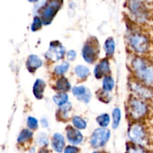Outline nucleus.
Here are the masks:
<instances>
[{"instance_id": "f257e3e1", "label": "nucleus", "mask_w": 153, "mask_h": 153, "mask_svg": "<svg viewBox=\"0 0 153 153\" xmlns=\"http://www.w3.org/2000/svg\"><path fill=\"white\" fill-rule=\"evenodd\" d=\"M131 67L139 82L147 86H153V63L141 56L132 58Z\"/></svg>"}, {"instance_id": "f03ea898", "label": "nucleus", "mask_w": 153, "mask_h": 153, "mask_svg": "<svg viewBox=\"0 0 153 153\" xmlns=\"http://www.w3.org/2000/svg\"><path fill=\"white\" fill-rule=\"evenodd\" d=\"M127 111L131 119L139 121L147 116L149 112V107L144 100L132 97L128 101Z\"/></svg>"}, {"instance_id": "7ed1b4c3", "label": "nucleus", "mask_w": 153, "mask_h": 153, "mask_svg": "<svg viewBox=\"0 0 153 153\" xmlns=\"http://www.w3.org/2000/svg\"><path fill=\"white\" fill-rule=\"evenodd\" d=\"M128 136L131 143L137 146H147L149 143V137L148 131L140 123L135 122L129 126L128 131Z\"/></svg>"}, {"instance_id": "20e7f679", "label": "nucleus", "mask_w": 153, "mask_h": 153, "mask_svg": "<svg viewBox=\"0 0 153 153\" xmlns=\"http://www.w3.org/2000/svg\"><path fill=\"white\" fill-rule=\"evenodd\" d=\"M128 43L131 49L138 54H145L151 48V42L147 36L139 31H133L128 36Z\"/></svg>"}, {"instance_id": "39448f33", "label": "nucleus", "mask_w": 153, "mask_h": 153, "mask_svg": "<svg viewBox=\"0 0 153 153\" xmlns=\"http://www.w3.org/2000/svg\"><path fill=\"white\" fill-rule=\"evenodd\" d=\"M62 1H45L44 4L40 7V19L43 25H49L57 12L61 8Z\"/></svg>"}, {"instance_id": "423d86ee", "label": "nucleus", "mask_w": 153, "mask_h": 153, "mask_svg": "<svg viewBox=\"0 0 153 153\" xmlns=\"http://www.w3.org/2000/svg\"><path fill=\"white\" fill-rule=\"evenodd\" d=\"M100 53V43L95 37H91L82 48V56L85 61L93 64L97 60Z\"/></svg>"}, {"instance_id": "0eeeda50", "label": "nucleus", "mask_w": 153, "mask_h": 153, "mask_svg": "<svg viewBox=\"0 0 153 153\" xmlns=\"http://www.w3.org/2000/svg\"><path fill=\"white\" fill-rule=\"evenodd\" d=\"M128 8L134 17L138 22H144L150 17V10L146 2L140 1H131L128 2Z\"/></svg>"}, {"instance_id": "6e6552de", "label": "nucleus", "mask_w": 153, "mask_h": 153, "mask_svg": "<svg viewBox=\"0 0 153 153\" xmlns=\"http://www.w3.org/2000/svg\"><path fill=\"white\" fill-rule=\"evenodd\" d=\"M130 89L134 94V97L142 100L153 99V88L147 86L138 81H131L129 82Z\"/></svg>"}, {"instance_id": "1a4fd4ad", "label": "nucleus", "mask_w": 153, "mask_h": 153, "mask_svg": "<svg viewBox=\"0 0 153 153\" xmlns=\"http://www.w3.org/2000/svg\"><path fill=\"white\" fill-rule=\"evenodd\" d=\"M111 132L106 128H98L94 130L91 137L90 143L94 148H100L104 146L109 140Z\"/></svg>"}, {"instance_id": "9d476101", "label": "nucleus", "mask_w": 153, "mask_h": 153, "mask_svg": "<svg viewBox=\"0 0 153 153\" xmlns=\"http://www.w3.org/2000/svg\"><path fill=\"white\" fill-rule=\"evenodd\" d=\"M65 55V48L59 41H52L49 44V48L45 54L48 60L57 61L61 59Z\"/></svg>"}, {"instance_id": "9b49d317", "label": "nucleus", "mask_w": 153, "mask_h": 153, "mask_svg": "<svg viewBox=\"0 0 153 153\" xmlns=\"http://www.w3.org/2000/svg\"><path fill=\"white\" fill-rule=\"evenodd\" d=\"M66 132H67V138L68 140L69 143L75 145L80 144L83 140V135L79 131V130L76 129V128H73V126H67L66 128Z\"/></svg>"}, {"instance_id": "f8f14e48", "label": "nucleus", "mask_w": 153, "mask_h": 153, "mask_svg": "<svg viewBox=\"0 0 153 153\" xmlns=\"http://www.w3.org/2000/svg\"><path fill=\"white\" fill-rule=\"evenodd\" d=\"M73 95L77 97L79 100L83 102L88 103L91 98V93L89 89L85 88V86H75L72 89Z\"/></svg>"}, {"instance_id": "ddd939ff", "label": "nucleus", "mask_w": 153, "mask_h": 153, "mask_svg": "<svg viewBox=\"0 0 153 153\" xmlns=\"http://www.w3.org/2000/svg\"><path fill=\"white\" fill-rule=\"evenodd\" d=\"M111 69L108 59H103L95 67L94 70V76L97 79H101L102 76H106L110 73Z\"/></svg>"}, {"instance_id": "4468645a", "label": "nucleus", "mask_w": 153, "mask_h": 153, "mask_svg": "<svg viewBox=\"0 0 153 153\" xmlns=\"http://www.w3.org/2000/svg\"><path fill=\"white\" fill-rule=\"evenodd\" d=\"M52 147L55 152H62L65 146V140L61 133H55L52 137Z\"/></svg>"}, {"instance_id": "2eb2a0df", "label": "nucleus", "mask_w": 153, "mask_h": 153, "mask_svg": "<svg viewBox=\"0 0 153 153\" xmlns=\"http://www.w3.org/2000/svg\"><path fill=\"white\" fill-rule=\"evenodd\" d=\"M43 65V61L36 55H31L28 57L26 61V67L30 73H34Z\"/></svg>"}, {"instance_id": "dca6fc26", "label": "nucleus", "mask_w": 153, "mask_h": 153, "mask_svg": "<svg viewBox=\"0 0 153 153\" xmlns=\"http://www.w3.org/2000/svg\"><path fill=\"white\" fill-rule=\"evenodd\" d=\"M45 88H46V83L44 82V81L40 79L35 81L34 86H33V94L37 100H40L43 98Z\"/></svg>"}, {"instance_id": "f3484780", "label": "nucleus", "mask_w": 153, "mask_h": 153, "mask_svg": "<svg viewBox=\"0 0 153 153\" xmlns=\"http://www.w3.org/2000/svg\"><path fill=\"white\" fill-rule=\"evenodd\" d=\"M55 88L60 93H66L67 91H70L71 85L65 77H61L55 84Z\"/></svg>"}, {"instance_id": "a211bd4d", "label": "nucleus", "mask_w": 153, "mask_h": 153, "mask_svg": "<svg viewBox=\"0 0 153 153\" xmlns=\"http://www.w3.org/2000/svg\"><path fill=\"white\" fill-rule=\"evenodd\" d=\"M104 49L105 51L106 55L108 57H111L114 53L115 43L112 37H108L105 42Z\"/></svg>"}, {"instance_id": "6ab92c4d", "label": "nucleus", "mask_w": 153, "mask_h": 153, "mask_svg": "<svg viewBox=\"0 0 153 153\" xmlns=\"http://www.w3.org/2000/svg\"><path fill=\"white\" fill-rule=\"evenodd\" d=\"M52 100H53L54 102H55L57 105L61 107V106L64 105L66 103L68 102L69 97L68 95H67L66 93H58V94L53 96Z\"/></svg>"}, {"instance_id": "aec40b11", "label": "nucleus", "mask_w": 153, "mask_h": 153, "mask_svg": "<svg viewBox=\"0 0 153 153\" xmlns=\"http://www.w3.org/2000/svg\"><path fill=\"white\" fill-rule=\"evenodd\" d=\"M126 153H151L148 149H145L143 146H137L134 143H129L126 146Z\"/></svg>"}, {"instance_id": "412c9836", "label": "nucleus", "mask_w": 153, "mask_h": 153, "mask_svg": "<svg viewBox=\"0 0 153 153\" xmlns=\"http://www.w3.org/2000/svg\"><path fill=\"white\" fill-rule=\"evenodd\" d=\"M32 131H31V130L28 129V128H25V129L22 130L21 132L19 133L17 138V142L19 143H24L25 142L31 140V139L32 138Z\"/></svg>"}, {"instance_id": "4be33fe9", "label": "nucleus", "mask_w": 153, "mask_h": 153, "mask_svg": "<svg viewBox=\"0 0 153 153\" xmlns=\"http://www.w3.org/2000/svg\"><path fill=\"white\" fill-rule=\"evenodd\" d=\"M75 73L79 79H86L90 74V69L84 65H78L75 67Z\"/></svg>"}, {"instance_id": "5701e85b", "label": "nucleus", "mask_w": 153, "mask_h": 153, "mask_svg": "<svg viewBox=\"0 0 153 153\" xmlns=\"http://www.w3.org/2000/svg\"><path fill=\"white\" fill-rule=\"evenodd\" d=\"M112 128L116 129L118 128L121 120V111L120 109L115 108L112 111Z\"/></svg>"}, {"instance_id": "b1692460", "label": "nucleus", "mask_w": 153, "mask_h": 153, "mask_svg": "<svg viewBox=\"0 0 153 153\" xmlns=\"http://www.w3.org/2000/svg\"><path fill=\"white\" fill-rule=\"evenodd\" d=\"M114 87V80L111 76H105L102 81V90L106 92H110Z\"/></svg>"}, {"instance_id": "393cba45", "label": "nucleus", "mask_w": 153, "mask_h": 153, "mask_svg": "<svg viewBox=\"0 0 153 153\" xmlns=\"http://www.w3.org/2000/svg\"><path fill=\"white\" fill-rule=\"evenodd\" d=\"M72 108V105L71 103L67 102L66 103L65 105H64L61 106L59 108V110H58V114L59 115V118L60 119L62 120H65L68 117V114L69 112L71 111Z\"/></svg>"}, {"instance_id": "a878e982", "label": "nucleus", "mask_w": 153, "mask_h": 153, "mask_svg": "<svg viewBox=\"0 0 153 153\" xmlns=\"http://www.w3.org/2000/svg\"><path fill=\"white\" fill-rule=\"evenodd\" d=\"M72 123L76 129H85L87 127V123L81 117L75 116L72 118Z\"/></svg>"}, {"instance_id": "bb28decb", "label": "nucleus", "mask_w": 153, "mask_h": 153, "mask_svg": "<svg viewBox=\"0 0 153 153\" xmlns=\"http://www.w3.org/2000/svg\"><path fill=\"white\" fill-rule=\"evenodd\" d=\"M110 116L108 114H102L97 117V122L100 126V128H106L110 123Z\"/></svg>"}, {"instance_id": "cd10ccee", "label": "nucleus", "mask_w": 153, "mask_h": 153, "mask_svg": "<svg viewBox=\"0 0 153 153\" xmlns=\"http://www.w3.org/2000/svg\"><path fill=\"white\" fill-rule=\"evenodd\" d=\"M69 67H70V64L67 61H64L62 64H59V65L56 66L54 69V72L56 75H63L68 70Z\"/></svg>"}, {"instance_id": "c85d7f7f", "label": "nucleus", "mask_w": 153, "mask_h": 153, "mask_svg": "<svg viewBox=\"0 0 153 153\" xmlns=\"http://www.w3.org/2000/svg\"><path fill=\"white\" fill-rule=\"evenodd\" d=\"M43 25V22L42 20L40 19V18L39 16H34V19H33V22L31 23V28L32 31H38L39 29H40Z\"/></svg>"}, {"instance_id": "c756f323", "label": "nucleus", "mask_w": 153, "mask_h": 153, "mask_svg": "<svg viewBox=\"0 0 153 153\" xmlns=\"http://www.w3.org/2000/svg\"><path fill=\"white\" fill-rule=\"evenodd\" d=\"M27 126L30 129L36 130L38 128V121L33 117H29L27 119Z\"/></svg>"}, {"instance_id": "7c9ffc66", "label": "nucleus", "mask_w": 153, "mask_h": 153, "mask_svg": "<svg viewBox=\"0 0 153 153\" xmlns=\"http://www.w3.org/2000/svg\"><path fill=\"white\" fill-rule=\"evenodd\" d=\"M99 93H100V94H97V97L100 101L103 102H110L111 97L108 92H106V91L102 90L101 91H99Z\"/></svg>"}, {"instance_id": "2f4dec72", "label": "nucleus", "mask_w": 153, "mask_h": 153, "mask_svg": "<svg viewBox=\"0 0 153 153\" xmlns=\"http://www.w3.org/2000/svg\"><path fill=\"white\" fill-rule=\"evenodd\" d=\"M38 143L41 146H46L49 144V140L46 136H40L38 138Z\"/></svg>"}, {"instance_id": "473e14b6", "label": "nucleus", "mask_w": 153, "mask_h": 153, "mask_svg": "<svg viewBox=\"0 0 153 153\" xmlns=\"http://www.w3.org/2000/svg\"><path fill=\"white\" fill-rule=\"evenodd\" d=\"M79 149L75 146H68L64 149V153H78Z\"/></svg>"}, {"instance_id": "72a5a7b5", "label": "nucleus", "mask_w": 153, "mask_h": 153, "mask_svg": "<svg viewBox=\"0 0 153 153\" xmlns=\"http://www.w3.org/2000/svg\"><path fill=\"white\" fill-rule=\"evenodd\" d=\"M76 56H77V53H76V51L74 50H70L67 53V59H68L69 61H73L75 59H76Z\"/></svg>"}, {"instance_id": "f704fd0d", "label": "nucleus", "mask_w": 153, "mask_h": 153, "mask_svg": "<svg viewBox=\"0 0 153 153\" xmlns=\"http://www.w3.org/2000/svg\"><path fill=\"white\" fill-rule=\"evenodd\" d=\"M40 123H41V125L43 127L48 126V121L46 120V119H42L41 121H40Z\"/></svg>"}, {"instance_id": "c9c22d12", "label": "nucleus", "mask_w": 153, "mask_h": 153, "mask_svg": "<svg viewBox=\"0 0 153 153\" xmlns=\"http://www.w3.org/2000/svg\"><path fill=\"white\" fill-rule=\"evenodd\" d=\"M38 153H49V152L48 149H45V148H43V149H41L40 151H39Z\"/></svg>"}, {"instance_id": "e433bc0d", "label": "nucleus", "mask_w": 153, "mask_h": 153, "mask_svg": "<svg viewBox=\"0 0 153 153\" xmlns=\"http://www.w3.org/2000/svg\"><path fill=\"white\" fill-rule=\"evenodd\" d=\"M93 153H101L100 152H97V151H95V152H94Z\"/></svg>"}]
</instances>
